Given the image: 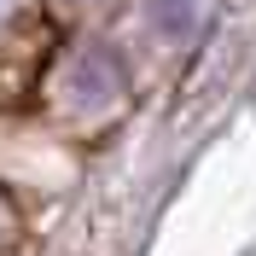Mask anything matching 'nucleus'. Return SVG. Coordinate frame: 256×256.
Here are the masks:
<instances>
[{"instance_id": "nucleus-1", "label": "nucleus", "mask_w": 256, "mask_h": 256, "mask_svg": "<svg viewBox=\"0 0 256 256\" xmlns=\"http://www.w3.org/2000/svg\"><path fill=\"white\" fill-rule=\"evenodd\" d=\"M12 244H18V204L0 192V256L12 250Z\"/></svg>"}]
</instances>
